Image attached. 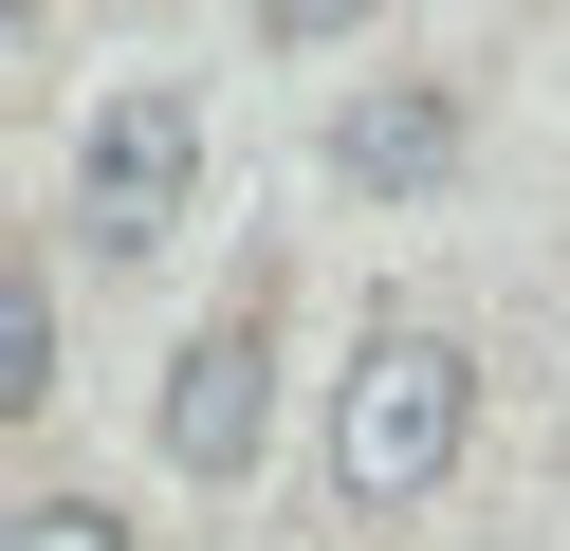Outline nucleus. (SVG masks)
Listing matches in <instances>:
<instances>
[{
  "mask_svg": "<svg viewBox=\"0 0 570 551\" xmlns=\"http://www.w3.org/2000/svg\"><path fill=\"white\" fill-rule=\"evenodd\" d=\"M258 423H276V350H258V294H239V313H203L185 350H166V460H185V478H239Z\"/></svg>",
  "mask_w": 570,
  "mask_h": 551,
  "instance_id": "7ed1b4c3",
  "label": "nucleus"
},
{
  "mask_svg": "<svg viewBox=\"0 0 570 551\" xmlns=\"http://www.w3.org/2000/svg\"><path fill=\"white\" fill-rule=\"evenodd\" d=\"M185 184H203V92H92V129H75V239L92 257H148L166 220H185Z\"/></svg>",
  "mask_w": 570,
  "mask_h": 551,
  "instance_id": "f03ea898",
  "label": "nucleus"
},
{
  "mask_svg": "<svg viewBox=\"0 0 570 551\" xmlns=\"http://www.w3.org/2000/svg\"><path fill=\"white\" fill-rule=\"evenodd\" d=\"M332 166L368 184V203H423V184L460 166V92L442 73H368V92L332 110Z\"/></svg>",
  "mask_w": 570,
  "mask_h": 551,
  "instance_id": "20e7f679",
  "label": "nucleus"
},
{
  "mask_svg": "<svg viewBox=\"0 0 570 551\" xmlns=\"http://www.w3.org/2000/svg\"><path fill=\"white\" fill-rule=\"evenodd\" d=\"M460 441H479V367H460V331H368L332 386V496L350 514H423L460 478Z\"/></svg>",
  "mask_w": 570,
  "mask_h": 551,
  "instance_id": "f257e3e1",
  "label": "nucleus"
},
{
  "mask_svg": "<svg viewBox=\"0 0 570 551\" xmlns=\"http://www.w3.org/2000/svg\"><path fill=\"white\" fill-rule=\"evenodd\" d=\"M0 551H129V514H111V496H75V478H19Z\"/></svg>",
  "mask_w": 570,
  "mask_h": 551,
  "instance_id": "423d86ee",
  "label": "nucleus"
},
{
  "mask_svg": "<svg viewBox=\"0 0 570 551\" xmlns=\"http://www.w3.org/2000/svg\"><path fill=\"white\" fill-rule=\"evenodd\" d=\"M38 404H56V276L19 257L0 276V423H38Z\"/></svg>",
  "mask_w": 570,
  "mask_h": 551,
  "instance_id": "39448f33",
  "label": "nucleus"
}]
</instances>
